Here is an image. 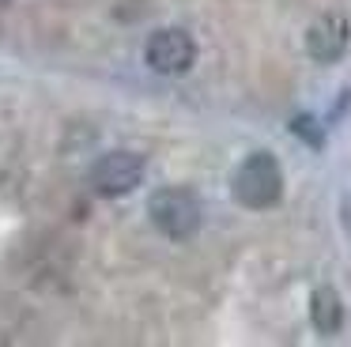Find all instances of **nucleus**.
<instances>
[{
	"mask_svg": "<svg viewBox=\"0 0 351 347\" xmlns=\"http://www.w3.org/2000/svg\"><path fill=\"white\" fill-rule=\"evenodd\" d=\"M230 193L242 208L250 211H265L272 204H280L283 196V170L276 163V155L268 151H253L250 158H242L230 178Z\"/></svg>",
	"mask_w": 351,
	"mask_h": 347,
	"instance_id": "1",
	"label": "nucleus"
},
{
	"mask_svg": "<svg viewBox=\"0 0 351 347\" xmlns=\"http://www.w3.org/2000/svg\"><path fill=\"white\" fill-rule=\"evenodd\" d=\"M147 219L170 241H189L200 230V200L189 189H178V185L155 189L147 196Z\"/></svg>",
	"mask_w": 351,
	"mask_h": 347,
	"instance_id": "2",
	"label": "nucleus"
},
{
	"mask_svg": "<svg viewBox=\"0 0 351 347\" xmlns=\"http://www.w3.org/2000/svg\"><path fill=\"white\" fill-rule=\"evenodd\" d=\"M144 64L155 75H185L197 64V42L182 27H162L147 38L144 45Z\"/></svg>",
	"mask_w": 351,
	"mask_h": 347,
	"instance_id": "3",
	"label": "nucleus"
},
{
	"mask_svg": "<svg viewBox=\"0 0 351 347\" xmlns=\"http://www.w3.org/2000/svg\"><path fill=\"white\" fill-rule=\"evenodd\" d=\"M91 181L102 196H125L144 181V158L136 151H106L91 166Z\"/></svg>",
	"mask_w": 351,
	"mask_h": 347,
	"instance_id": "4",
	"label": "nucleus"
},
{
	"mask_svg": "<svg viewBox=\"0 0 351 347\" xmlns=\"http://www.w3.org/2000/svg\"><path fill=\"white\" fill-rule=\"evenodd\" d=\"M348 38H351V27L343 15L328 12L306 30V53H310L317 64H336V60L348 53Z\"/></svg>",
	"mask_w": 351,
	"mask_h": 347,
	"instance_id": "5",
	"label": "nucleus"
},
{
	"mask_svg": "<svg viewBox=\"0 0 351 347\" xmlns=\"http://www.w3.org/2000/svg\"><path fill=\"white\" fill-rule=\"evenodd\" d=\"M310 317H313V328H317L321 336H332V332H340V324H343L340 294L328 291V287L313 291V298H310Z\"/></svg>",
	"mask_w": 351,
	"mask_h": 347,
	"instance_id": "6",
	"label": "nucleus"
},
{
	"mask_svg": "<svg viewBox=\"0 0 351 347\" xmlns=\"http://www.w3.org/2000/svg\"><path fill=\"white\" fill-rule=\"evenodd\" d=\"M295 136H302L306 143H313V147H321V128H317V121L313 117H295Z\"/></svg>",
	"mask_w": 351,
	"mask_h": 347,
	"instance_id": "7",
	"label": "nucleus"
},
{
	"mask_svg": "<svg viewBox=\"0 0 351 347\" xmlns=\"http://www.w3.org/2000/svg\"><path fill=\"white\" fill-rule=\"evenodd\" d=\"M0 4H8V0H0Z\"/></svg>",
	"mask_w": 351,
	"mask_h": 347,
	"instance_id": "8",
	"label": "nucleus"
}]
</instances>
